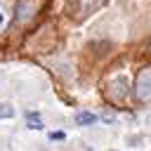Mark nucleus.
Returning <instances> with one entry per match:
<instances>
[{"instance_id":"6","label":"nucleus","mask_w":151,"mask_h":151,"mask_svg":"<svg viewBox=\"0 0 151 151\" xmlns=\"http://www.w3.org/2000/svg\"><path fill=\"white\" fill-rule=\"evenodd\" d=\"M83 5H85V7H90V5H92V0H83Z\"/></svg>"},{"instance_id":"5","label":"nucleus","mask_w":151,"mask_h":151,"mask_svg":"<svg viewBox=\"0 0 151 151\" xmlns=\"http://www.w3.org/2000/svg\"><path fill=\"white\" fill-rule=\"evenodd\" d=\"M2 24H5V9L0 7V26H2Z\"/></svg>"},{"instance_id":"2","label":"nucleus","mask_w":151,"mask_h":151,"mask_svg":"<svg viewBox=\"0 0 151 151\" xmlns=\"http://www.w3.org/2000/svg\"><path fill=\"white\" fill-rule=\"evenodd\" d=\"M26 125H28L31 130H42V127H45L42 120H40V113H35V111H28V113H26Z\"/></svg>"},{"instance_id":"4","label":"nucleus","mask_w":151,"mask_h":151,"mask_svg":"<svg viewBox=\"0 0 151 151\" xmlns=\"http://www.w3.org/2000/svg\"><path fill=\"white\" fill-rule=\"evenodd\" d=\"M66 134L64 132H50V139H64Z\"/></svg>"},{"instance_id":"3","label":"nucleus","mask_w":151,"mask_h":151,"mask_svg":"<svg viewBox=\"0 0 151 151\" xmlns=\"http://www.w3.org/2000/svg\"><path fill=\"white\" fill-rule=\"evenodd\" d=\"M14 116V109L9 106V104H0V120H5V118H12Z\"/></svg>"},{"instance_id":"1","label":"nucleus","mask_w":151,"mask_h":151,"mask_svg":"<svg viewBox=\"0 0 151 151\" xmlns=\"http://www.w3.org/2000/svg\"><path fill=\"white\" fill-rule=\"evenodd\" d=\"M92 123H97V116H94V113H90V111H80V113H76V125L85 127V125H92Z\"/></svg>"}]
</instances>
